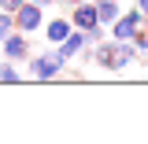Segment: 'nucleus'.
Segmentation results:
<instances>
[{
  "mask_svg": "<svg viewBox=\"0 0 148 144\" xmlns=\"http://www.w3.org/2000/svg\"><path fill=\"white\" fill-rule=\"evenodd\" d=\"M133 59H137L133 41H115V37H104L100 44H92V63H96L100 70H108V74L126 70Z\"/></svg>",
  "mask_w": 148,
  "mask_h": 144,
  "instance_id": "1",
  "label": "nucleus"
},
{
  "mask_svg": "<svg viewBox=\"0 0 148 144\" xmlns=\"http://www.w3.org/2000/svg\"><path fill=\"white\" fill-rule=\"evenodd\" d=\"M26 67H30V78H37V81H52V78H59V74L67 70V59L59 55V48H45V52H30V59H26Z\"/></svg>",
  "mask_w": 148,
  "mask_h": 144,
  "instance_id": "2",
  "label": "nucleus"
},
{
  "mask_svg": "<svg viewBox=\"0 0 148 144\" xmlns=\"http://www.w3.org/2000/svg\"><path fill=\"white\" fill-rule=\"evenodd\" d=\"M148 18L141 15V11H137V8H122V11H119V15H115V22H111L108 30H111V37H115V41H133V33H137V30H141V26H145Z\"/></svg>",
  "mask_w": 148,
  "mask_h": 144,
  "instance_id": "3",
  "label": "nucleus"
},
{
  "mask_svg": "<svg viewBox=\"0 0 148 144\" xmlns=\"http://www.w3.org/2000/svg\"><path fill=\"white\" fill-rule=\"evenodd\" d=\"M11 18H15V30H18V33H37V30L45 26V8L22 0L15 11H11Z\"/></svg>",
  "mask_w": 148,
  "mask_h": 144,
  "instance_id": "4",
  "label": "nucleus"
},
{
  "mask_svg": "<svg viewBox=\"0 0 148 144\" xmlns=\"http://www.w3.org/2000/svg\"><path fill=\"white\" fill-rule=\"evenodd\" d=\"M0 48H4V59H11V63H26L30 59V33H18V30H11V33L0 41Z\"/></svg>",
  "mask_w": 148,
  "mask_h": 144,
  "instance_id": "5",
  "label": "nucleus"
},
{
  "mask_svg": "<svg viewBox=\"0 0 148 144\" xmlns=\"http://www.w3.org/2000/svg\"><path fill=\"white\" fill-rule=\"evenodd\" d=\"M71 26L74 30H89V26H96V8H92V0H78V4H71Z\"/></svg>",
  "mask_w": 148,
  "mask_h": 144,
  "instance_id": "6",
  "label": "nucleus"
},
{
  "mask_svg": "<svg viewBox=\"0 0 148 144\" xmlns=\"http://www.w3.org/2000/svg\"><path fill=\"white\" fill-rule=\"evenodd\" d=\"M71 30H74V26H71V18H67V15L45 18V26H41V33H45V41H48V44H59V41L71 33Z\"/></svg>",
  "mask_w": 148,
  "mask_h": 144,
  "instance_id": "7",
  "label": "nucleus"
},
{
  "mask_svg": "<svg viewBox=\"0 0 148 144\" xmlns=\"http://www.w3.org/2000/svg\"><path fill=\"white\" fill-rule=\"evenodd\" d=\"M56 48H59V55L71 63V59H78V52L85 48V33H82V30H71V33H67L59 44H56Z\"/></svg>",
  "mask_w": 148,
  "mask_h": 144,
  "instance_id": "8",
  "label": "nucleus"
},
{
  "mask_svg": "<svg viewBox=\"0 0 148 144\" xmlns=\"http://www.w3.org/2000/svg\"><path fill=\"white\" fill-rule=\"evenodd\" d=\"M92 8H96V22L100 26H111L115 15L122 11V0H92Z\"/></svg>",
  "mask_w": 148,
  "mask_h": 144,
  "instance_id": "9",
  "label": "nucleus"
},
{
  "mask_svg": "<svg viewBox=\"0 0 148 144\" xmlns=\"http://www.w3.org/2000/svg\"><path fill=\"white\" fill-rule=\"evenodd\" d=\"M18 81H22L18 63H11V59H0V85H18Z\"/></svg>",
  "mask_w": 148,
  "mask_h": 144,
  "instance_id": "10",
  "label": "nucleus"
},
{
  "mask_svg": "<svg viewBox=\"0 0 148 144\" xmlns=\"http://www.w3.org/2000/svg\"><path fill=\"white\" fill-rule=\"evenodd\" d=\"M15 30V18H11V11H0V41Z\"/></svg>",
  "mask_w": 148,
  "mask_h": 144,
  "instance_id": "11",
  "label": "nucleus"
},
{
  "mask_svg": "<svg viewBox=\"0 0 148 144\" xmlns=\"http://www.w3.org/2000/svg\"><path fill=\"white\" fill-rule=\"evenodd\" d=\"M18 4H22V0H0V11H15Z\"/></svg>",
  "mask_w": 148,
  "mask_h": 144,
  "instance_id": "12",
  "label": "nucleus"
},
{
  "mask_svg": "<svg viewBox=\"0 0 148 144\" xmlns=\"http://www.w3.org/2000/svg\"><path fill=\"white\" fill-rule=\"evenodd\" d=\"M30 4H37V8H45V11H48V8H56V0H30Z\"/></svg>",
  "mask_w": 148,
  "mask_h": 144,
  "instance_id": "13",
  "label": "nucleus"
},
{
  "mask_svg": "<svg viewBox=\"0 0 148 144\" xmlns=\"http://www.w3.org/2000/svg\"><path fill=\"white\" fill-rule=\"evenodd\" d=\"M133 8H137V11H141V15L148 18V0H137V4H133Z\"/></svg>",
  "mask_w": 148,
  "mask_h": 144,
  "instance_id": "14",
  "label": "nucleus"
},
{
  "mask_svg": "<svg viewBox=\"0 0 148 144\" xmlns=\"http://www.w3.org/2000/svg\"><path fill=\"white\" fill-rule=\"evenodd\" d=\"M56 4H63V8H71V4H78V0H56Z\"/></svg>",
  "mask_w": 148,
  "mask_h": 144,
  "instance_id": "15",
  "label": "nucleus"
}]
</instances>
